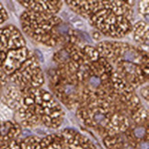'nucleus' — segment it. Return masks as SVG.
<instances>
[{
	"instance_id": "obj_1",
	"label": "nucleus",
	"mask_w": 149,
	"mask_h": 149,
	"mask_svg": "<svg viewBox=\"0 0 149 149\" xmlns=\"http://www.w3.org/2000/svg\"><path fill=\"white\" fill-rule=\"evenodd\" d=\"M76 15L86 19L102 36L122 39L132 31L134 1H64Z\"/></svg>"
},
{
	"instance_id": "obj_2",
	"label": "nucleus",
	"mask_w": 149,
	"mask_h": 149,
	"mask_svg": "<svg viewBox=\"0 0 149 149\" xmlns=\"http://www.w3.org/2000/svg\"><path fill=\"white\" fill-rule=\"evenodd\" d=\"M21 102L15 111V120L21 127L32 129L39 126L59 129L65 112L60 102L50 91L42 88L20 89Z\"/></svg>"
},
{
	"instance_id": "obj_3",
	"label": "nucleus",
	"mask_w": 149,
	"mask_h": 149,
	"mask_svg": "<svg viewBox=\"0 0 149 149\" xmlns=\"http://www.w3.org/2000/svg\"><path fill=\"white\" fill-rule=\"evenodd\" d=\"M21 31L33 42L54 48L65 44H86L80 31L70 26L59 15L24 10L19 17Z\"/></svg>"
},
{
	"instance_id": "obj_4",
	"label": "nucleus",
	"mask_w": 149,
	"mask_h": 149,
	"mask_svg": "<svg viewBox=\"0 0 149 149\" xmlns=\"http://www.w3.org/2000/svg\"><path fill=\"white\" fill-rule=\"evenodd\" d=\"M76 114L87 127L94 130L102 139L123 134L135 124L128 117L117 113L102 99L86 102L77 109Z\"/></svg>"
},
{
	"instance_id": "obj_5",
	"label": "nucleus",
	"mask_w": 149,
	"mask_h": 149,
	"mask_svg": "<svg viewBox=\"0 0 149 149\" xmlns=\"http://www.w3.org/2000/svg\"><path fill=\"white\" fill-rule=\"evenodd\" d=\"M27 46L24 35L15 25L0 26V69L9 51Z\"/></svg>"
},
{
	"instance_id": "obj_6",
	"label": "nucleus",
	"mask_w": 149,
	"mask_h": 149,
	"mask_svg": "<svg viewBox=\"0 0 149 149\" xmlns=\"http://www.w3.org/2000/svg\"><path fill=\"white\" fill-rule=\"evenodd\" d=\"M25 10L37 13L58 15L64 7V1H19Z\"/></svg>"
},
{
	"instance_id": "obj_7",
	"label": "nucleus",
	"mask_w": 149,
	"mask_h": 149,
	"mask_svg": "<svg viewBox=\"0 0 149 149\" xmlns=\"http://www.w3.org/2000/svg\"><path fill=\"white\" fill-rule=\"evenodd\" d=\"M22 127L14 120H0V147L19 138Z\"/></svg>"
},
{
	"instance_id": "obj_8",
	"label": "nucleus",
	"mask_w": 149,
	"mask_h": 149,
	"mask_svg": "<svg viewBox=\"0 0 149 149\" xmlns=\"http://www.w3.org/2000/svg\"><path fill=\"white\" fill-rule=\"evenodd\" d=\"M0 101L8 110L16 111L21 102V91L15 85L8 83L0 89Z\"/></svg>"
},
{
	"instance_id": "obj_9",
	"label": "nucleus",
	"mask_w": 149,
	"mask_h": 149,
	"mask_svg": "<svg viewBox=\"0 0 149 149\" xmlns=\"http://www.w3.org/2000/svg\"><path fill=\"white\" fill-rule=\"evenodd\" d=\"M131 32H133L134 41L137 43V46L142 50L148 52V23H146L145 20H139L135 22L133 25V29H132Z\"/></svg>"
},
{
	"instance_id": "obj_10",
	"label": "nucleus",
	"mask_w": 149,
	"mask_h": 149,
	"mask_svg": "<svg viewBox=\"0 0 149 149\" xmlns=\"http://www.w3.org/2000/svg\"><path fill=\"white\" fill-rule=\"evenodd\" d=\"M63 19V20L65 21L66 23H68L70 26H72L74 29H76L77 31H83L85 28L84 22L78 18V16L73 13L72 11H65L62 13V16H60Z\"/></svg>"
},
{
	"instance_id": "obj_11",
	"label": "nucleus",
	"mask_w": 149,
	"mask_h": 149,
	"mask_svg": "<svg viewBox=\"0 0 149 149\" xmlns=\"http://www.w3.org/2000/svg\"><path fill=\"white\" fill-rule=\"evenodd\" d=\"M138 11L143 16L145 21L148 23V1H141L138 3Z\"/></svg>"
},
{
	"instance_id": "obj_12",
	"label": "nucleus",
	"mask_w": 149,
	"mask_h": 149,
	"mask_svg": "<svg viewBox=\"0 0 149 149\" xmlns=\"http://www.w3.org/2000/svg\"><path fill=\"white\" fill-rule=\"evenodd\" d=\"M8 19V11L6 10L3 4L0 2V26H2Z\"/></svg>"
},
{
	"instance_id": "obj_13",
	"label": "nucleus",
	"mask_w": 149,
	"mask_h": 149,
	"mask_svg": "<svg viewBox=\"0 0 149 149\" xmlns=\"http://www.w3.org/2000/svg\"><path fill=\"white\" fill-rule=\"evenodd\" d=\"M9 83L8 78L7 77V76L3 73V71L0 69V89L3 88L5 86H7Z\"/></svg>"
},
{
	"instance_id": "obj_14",
	"label": "nucleus",
	"mask_w": 149,
	"mask_h": 149,
	"mask_svg": "<svg viewBox=\"0 0 149 149\" xmlns=\"http://www.w3.org/2000/svg\"><path fill=\"white\" fill-rule=\"evenodd\" d=\"M140 94L142 96V98L144 99L146 101L148 102L149 100V94H148V85L146 84V87L144 86L141 89H140Z\"/></svg>"
},
{
	"instance_id": "obj_15",
	"label": "nucleus",
	"mask_w": 149,
	"mask_h": 149,
	"mask_svg": "<svg viewBox=\"0 0 149 149\" xmlns=\"http://www.w3.org/2000/svg\"><path fill=\"white\" fill-rule=\"evenodd\" d=\"M101 38H102V35L99 31H92V38H91V39L95 40V41H100Z\"/></svg>"
},
{
	"instance_id": "obj_16",
	"label": "nucleus",
	"mask_w": 149,
	"mask_h": 149,
	"mask_svg": "<svg viewBox=\"0 0 149 149\" xmlns=\"http://www.w3.org/2000/svg\"><path fill=\"white\" fill-rule=\"evenodd\" d=\"M0 120H1V119H0Z\"/></svg>"
}]
</instances>
